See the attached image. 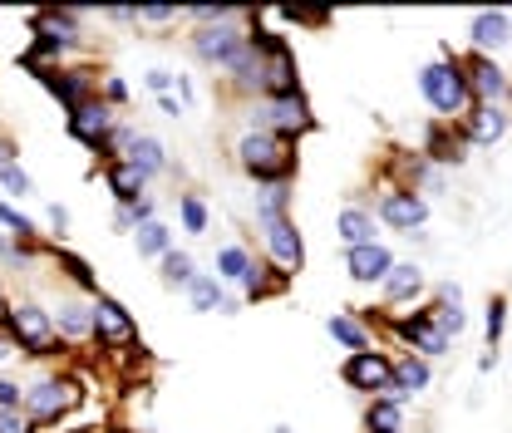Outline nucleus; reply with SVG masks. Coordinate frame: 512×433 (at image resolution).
<instances>
[{
  "instance_id": "a19ab883",
  "label": "nucleus",
  "mask_w": 512,
  "mask_h": 433,
  "mask_svg": "<svg viewBox=\"0 0 512 433\" xmlns=\"http://www.w3.org/2000/svg\"><path fill=\"white\" fill-rule=\"evenodd\" d=\"M99 99H104L109 109H124L128 104V84L119 79V74H104V79H99Z\"/></svg>"
},
{
  "instance_id": "72a5a7b5",
  "label": "nucleus",
  "mask_w": 512,
  "mask_h": 433,
  "mask_svg": "<svg viewBox=\"0 0 512 433\" xmlns=\"http://www.w3.org/2000/svg\"><path fill=\"white\" fill-rule=\"evenodd\" d=\"M178 222H183V232H192V237H202L212 227V212H207L202 192H178Z\"/></svg>"
},
{
  "instance_id": "4be33fe9",
  "label": "nucleus",
  "mask_w": 512,
  "mask_h": 433,
  "mask_svg": "<svg viewBox=\"0 0 512 433\" xmlns=\"http://www.w3.org/2000/svg\"><path fill=\"white\" fill-rule=\"evenodd\" d=\"M424 286H429V281H424V266H419V261H394V271L384 276V286H380L384 310L394 315L399 306H409V301H414Z\"/></svg>"
},
{
  "instance_id": "f257e3e1",
  "label": "nucleus",
  "mask_w": 512,
  "mask_h": 433,
  "mask_svg": "<svg viewBox=\"0 0 512 433\" xmlns=\"http://www.w3.org/2000/svg\"><path fill=\"white\" fill-rule=\"evenodd\" d=\"M419 94L434 109V124H463V114L473 109L468 84H463V64L453 50H444L439 60H429L419 69Z\"/></svg>"
},
{
  "instance_id": "8fccbe9b",
  "label": "nucleus",
  "mask_w": 512,
  "mask_h": 433,
  "mask_svg": "<svg viewBox=\"0 0 512 433\" xmlns=\"http://www.w3.org/2000/svg\"><path fill=\"white\" fill-rule=\"evenodd\" d=\"M109 227H114V232H128V237H133V212H128V207H114Z\"/></svg>"
},
{
  "instance_id": "58836bf2",
  "label": "nucleus",
  "mask_w": 512,
  "mask_h": 433,
  "mask_svg": "<svg viewBox=\"0 0 512 433\" xmlns=\"http://www.w3.org/2000/svg\"><path fill=\"white\" fill-rule=\"evenodd\" d=\"M173 84H178V69H168V64H153V69L143 74V89H148L153 99H163V94H173Z\"/></svg>"
},
{
  "instance_id": "6e6d98bb",
  "label": "nucleus",
  "mask_w": 512,
  "mask_h": 433,
  "mask_svg": "<svg viewBox=\"0 0 512 433\" xmlns=\"http://www.w3.org/2000/svg\"><path fill=\"white\" fill-rule=\"evenodd\" d=\"M69 433H109V429H99V424H89V429H69Z\"/></svg>"
},
{
  "instance_id": "4c0bfd02",
  "label": "nucleus",
  "mask_w": 512,
  "mask_h": 433,
  "mask_svg": "<svg viewBox=\"0 0 512 433\" xmlns=\"http://www.w3.org/2000/svg\"><path fill=\"white\" fill-rule=\"evenodd\" d=\"M133 20L138 25H153V30H168L183 20V5H133Z\"/></svg>"
},
{
  "instance_id": "c03bdc74",
  "label": "nucleus",
  "mask_w": 512,
  "mask_h": 433,
  "mask_svg": "<svg viewBox=\"0 0 512 433\" xmlns=\"http://www.w3.org/2000/svg\"><path fill=\"white\" fill-rule=\"evenodd\" d=\"M45 222H50L55 237H69V207H64V202H50V207H45Z\"/></svg>"
},
{
  "instance_id": "f3484780",
  "label": "nucleus",
  "mask_w": 512,
  "mask_h": 433,
  "mask_svg": "<svg viewBox=\"0 0 512 433\" xmlns=\"http://www.w3.org/2000/svg\"><path fill=\"white\" fill-rule=\"evenodd\" d=\"M55 315V330H60V345H94V296H64Z\"/></svg>"
},
{
  "instance_id": "09e8293b",
  "label": "nucleus",
  "mask_w": 512,
  "mask_h": 433,
  "mask_svg": "<svg viewBox=\"0 0 512 433\" xmlns=\"http://www.w3.org/2000/svg\"><path fill=\"white\" fill-rule=\"evenodd\" d=\"M158 114H163V119H183L188 109H183V104H178L173 94H163V99H158Z\"/></svg>"
},
{
  "instance_id": "bf43d9fd",
  "label": "nucleus",
  "mask_w": 512,
  "mask_h": 433,
  "mask_svg": "<svg viewBox=\"0 0 512 433\" xmlns=\"http://www.w3.org/2000/svg\"><path fill=\"white\" fill-rule=\"evenodd\" d=\"M508 20H512V10H508Z\"/></svg>"
},
{
  "instance_id": "cd10ccee",
  "label": "nucleus",
  "mask_w": 512,
  "mask_h": 433,
  "mask_svg": "<svg viewBox=\"0 0 512 433\" xmlns=\"http://www.w3.org/2000/svg\"><path fill=\"white\" fill-rule=\"evenodd\" d=\"M173 247H178V242H173V227H168L163 217H153V222L133 227V251H138L143 261H163Z\"/></svg>"
},
{
  "instance_id": "6ab92c4d",
  "label": "nucleus",
  "mask_w": 512,
  "mask_h": 433,
  "mask_svg": "<svg viewBox=\"0 0 512 433\" xmlns=\"http://www.w3.org/2000/svg\"><path fill=\"white\" fill-rule=\"evenodd\" d=\"M124 163H128V168H138V173L148 178V187L158 183V178H168V173H173V158H168V143H163L158 133H133V143H128Z\"/></svg>"
},
{
  "instance_id": "49530a36",
  "label": "nucleus",
  "mask_w": 512,
  "mask_h": 433,
  "mask_svg": "<svg viewBox=\"0 0 512 433\" xmlns=\"http://www.w3.org/2000/svg\"><path fill=\"white\" fill-rule=\"evenodd\" d=\"M128 212H133V227H143V222H153V217H158V202H153V192H148V197H138V202H133Z\"/></svg>"
},
{
  "instance_id": "e433bc0d",
  "label": "nucleus",
  "mask_w": 512,
  "mask_h": 433,
  "mask_svg": "<svg viewBox=\"0 0 512 433\" xmlns=\"http://www.w3.org/2000/svg\"><path fill=\"white\" fill-rule=\"evenodd\" d=\"M483 335H488V350L503 345V335H508V296H493L488 301V310H483Z\"/></svg>"
},
{
  "instance_id": "f704fd0d",
  "label": "nucleus",
  "mask_w": 512,
  "mask_h": 433,
  "mask_svg": "<svg viewBox=\"0 0 512 433\" xmlns=\"http://www.w3.org/2000/svg\"><path fill=\"white\" fill-rule=\"evenodd\" d=\"M0 232H5L10 242H40V227H35V217H25L15 202H0Z\"/></svg>"
},
{
  "instance_id": "c9c22d12",
  "label": "nucleus",
  "mask_w": 512,
  "mask_h": 433,
  "mask_svg": "<svg viewBox=\"0 0 512 433\" xmlns=\"http://www.w3.org/2000/svg\"><path fill=\"white\" fill-rule=\"evenodd\" d=\"M0 192H5V202H25V197H35V178L20 168V158L0 168Z\"/></svg>"
},
{
  "instance_id": "39448f33",
  "label": "nucleus",
  "mask_w": 512,
  "mask_h": 433,
  "mask_svg": "<svg viewBox=\"0 0 512 433\" xmlns=\"http://www.w3.org/2000/svg\"><path fill=\"white\" fill-rule=\"evenodd\" d=\"M0 330L15 340L20 355H35V360H55V355H64L60 330H55V315L40 306V301H30V296H25V301H10Z\"/></svg>"
},
{
  "instance_id": "2f4dec72",
  "label": "nucleus",
  "mask_w": 512,
  "mask_h": 433,
  "mask_svg": "<svg viewBox=\"0 0 512 433\" xmlns=\"http://www.w3.org/2000/svg\"><path fill=\"white\" fill-rule=\"evenodd\" d=\"M291 197H296V183H261L256 187V222L261 217H291Z\"/></svg>"
},
{
  "instance_id": "864d4df0",
  "label": "nucleus",
  "mask_w": 512,
  "mask_h": 433,
  "mask_svg": "<svg viewBox=\"0 0 512 433\" xmlns=\"http://www.w3.org/2000/svg\"><path fill=\"white\" fill-rule=\"evenodd\" d=\"M478 370H483V374L498 370V350H483V355H478Z\"/></svg>"
},
{
  "instance_id": "9d476101",
  "label": "nucleus",
  "mask_w": 512,
  "mask_h": 433,
  "mask_svg": "<svg viewBox=\"0 0 512 433\" xmlns=\"http://www.w3.org/2000/svg\"><path fill=\"white\" fill-rule=\"evenodd\" d=\"M256 232H261V251H266V261H271L276 271L296 276V271L306 266V237H301L296 217H261Z\"/></svg>"
},
{
  "instance_id": "f03ea898",
  "label": "nucleus",
  "mask_w": 512,
  "mask_h": 433,
  "mask_svg": "<svg viewBox=\"0 0 512 433\" xmlns=\"http://www.w3.org/2000/svg\"><path fill=\"white\" fill-rule=\"evenodd\" d=\"M232 158H237V168H242L256 187L296 183V143H286V138H276V133H237Z\"/></svg>"
},
{
  "instance_id": "2eb2a0df",
  "label": "nucleus",
  "mask_w": 512,
  "mask_h": 433,
  "mask_svg": "<svg viewBox=\"0 0 512 433\" xmlns=\"http://www.w3.org/2000/svg\"><path fill=\"white\" fill-rule=\"evenodd\" d=\"M512 128V109H498V104H473L468 114H463V124H458V133H463V143L468 148H493V143H503Z\"/></svg>"
},
{
  "instance_id": "c85d7f7f",
  "label": "nucleus",
  "mask_w": 512,
  "mask_h": 433,
  "mask_svg": "<svg viewBox=\"0 0 512 433\" xmlns=\"http://www.w3.org/2000/svg\"><path fill=\"white\" fill-rule=\"evenodd\" d=\"M192 276H197V256H192L188 247H173L158 261V281H163L168 291H188Z\"/></svg>"
},
{
  "instance_id": "ddd939ff",
  "label": "nucleus",
  "mask_w": 512,
  "mask_h": 433,
  "mask_svg": "<svg viewBox=\"0 0 512 433\" xmlns=\"http://www.w3.org/2000/svg\"><path fill=\"white\" fill-rule=\"evenodd\" d=\"M35 79L50 89V99L60 104L64 114H74L79 104H89L94 94H99V79H94V69H84V64H60V69H35Z\"/></svg>"
},
{
  "instance_id": "1a4fd4ad",
  "label": "nucleus",
  "mask_w": 512,
  "mask_h": 433,
  "mask_svg": "<svg viewBox=\"0 0 512 433\" xmlns=\"http://www.w3.org/2000/svg\"><path fill=\"white\" fill-rule=\"evenodd\" d=\"M375 222L399 232V237H419L429 227V197H419L414 187H384V197L370 207Z\"/></svg>"
},
{
  "instance_id": "de8ad7c7",
  "label": "nucleus",
  "mask_w": 512,
  "mask_h": 433,
  "mask_svg": "<svg viewBox=\"0 0 512 433\" xmlns=\"http://www.w3.org/2000/svg\"><path fill=\"white\" fill-rule=\"evenodd\" d=\"M104 20H109V25H138V20H133V5H109Z\"/></svg>"
},
{
  "instance_id": "13d9d810",
  "label": "nucleus",
  "mask_w": 512,
  "mask_h": 433,
  "mask_svg": "<svg viewBox=\"0 0 512 433\" xmlns=\"http://www.w3.org/2000/svg\"><path fill=\"white\" fill-rule=\"evenodd\" d=\"M109 433H133V429H109Z\"/></svg>"
},
{
  "instance_id": "ea45409f",
  "label": "nucleus",
  "mask_w": 512,
  "mask_h": 433,
  "mask_svg": "<svg viewBox=\"0 0 512 433\" xmlns=\"http://www.w3.org/2000/svg\"><path fill=\"white\" fill-rule=\"evenodd\" d=\"M429 315H434V325L444 330L448 340H458V335L468 330V315H463V310H453V306H429Z\"/></svg>"
},
{
  "instance_id": "423d86ee",
  "label": "nucleus",
  "mask_w": 512,
  "mask_h": 433,
  "mask_svg": "<svg viewBox=\"0 0 512 433\" xmlns=\"http://www.w3.org/2000/svg\"><path fill=\"white\" fill-rule=\"evenodd\" d=\"M389 325H394V335H399V345L409 350V355H419V360H444L448 350H453V340H448L444 330L434 325V315H429V306L424 310H394L389 315Z\"/></svg>"
},
{
  "instance_id": "9b49d317",
  "label": "nucleus",
  "mask_w": 512,
  "mask_h": 433,
  "mask_svg": "<svg viewBox=\"0 0 512 433\" xmlns=\"http://www.w3.org/2000/svg\"><path fill=\"white\" fill-rule=\"evenodd\" d=\"M94 345L104 355H124V350H138V320L128 315L124 301L114 296H94Z\"/></svg>"
},
{
  "instance_id": "20e7f679",
  "label": "nucleus",
  "mask_w": 512,
  "mask_h": 433,
  "mask_svg": "<svg viewBox=\"0 0 512 433\" xmlns=\"http://www.w3.org/2000/svg\"><path fill=\"white\" fill-rule=\"evenodd\" d=\"M311 128H316V114H311L306 89H301V94L256 99V104H247V114H242V133H276V138H286V143H301Z\"/></svg>"
},
{
  "instance_id": "a18cd8bd",
  "label": "nucleus",
  "mask_w": 512,
  "mask_h": 433,
  "mask_svg": "<svg viewBox=\"0 0 512 433\" xmlns=\"http://www.w3.org/2000/svg\"><path fill=\"white\" fill-rule=\"evenodd\" d=\"M434 306H453V310H463V286H458V281H444V286L434 291Z\"/></svg>"
},
{
  "instance_id": "7c9ffc66",
  "label": "nucleus",
  "mask_w": 512,
  "mask_h": 433,
  "mask_svg": "<svg viewBox=\"0 0 512 433\" xmlns=\"http://www.w3.org/2000/svg\"><path fill=\"white\" fill-rule=\"evenodd\" d=\"M217 271V281L222 286H242V276H247V266H252V251L242 247V242H227V247H217V261H212Z\"/></svg>"
},
{
  "instance_id": "bb28decb",
  "label": "nucleus",
  "mask_w": 512,
  "mask_h": 433,
  "mask_svg": "<svg viewBox=\"0 0 512 433\" xmlns=\"http://www.w3.org/2000/svg\"><path fill=\"white\" fill-rule=\"evenodd\" d=\"M104 187L114 192V207H133L138 197H148V178L128 163H109L104 168Z\"/></svg>"
},
{
  "instance_id": "f8f14e48",
  "label": "nucleus",
  "mask_w": 512,
  "mask_h": 433,
  "mask_svg": "<svg viewBox=\"0 0 512 433\" xmlns=\"http://www.w3.org/2000/svg\"><path fill=\"white\" fill-rule=\"evenodd\" d=\"M242 40H247V15H237V20H217V25H192L188 50H192V60L197 64L217 69V64L227 60Z\"/></svg>"
},
{
  "instance_id": "603ef678",
  "label": "nucleus",
  "mask_w": 512,
  "mask_h": 433,
  "mask_svg": "<svg viewBox=\"0 0 512 433\" xmlns=\"http://www.w3.org/2000/svg\"><path fill=\"white\" fill-rule=\"evenodd\" d=\"M15 355H20V350H15V340H10V335L0 330V370H5V365H10Z\"/></svg>"
},
{
  "instance_id": "0eeeda50",
  "label": "nucleus",
  "mask_w": 512,
  "mask_h": 433,
  "mask_svg": "<svg viewBox=\"0 0 512 433\" xmlns=\"http://www.w3.org/2000/svg\"><path fill=\"white\" fill-rule=\"evenodd\" d=\"M463 64V84H468V99L473 104H498V109H512V74L493 55H458Z\"/></svg>"
},
{
  "instance_id": "79ce46f5",
  "label": "nucleus",
  "mask_w": 512,
  "mask_h": 433,
  "mask_svg": "<svg viewBox=\"0 0 512 433\" xmlns=\"http://www.w3.org/2000/svg\"><path fill=\"white\" fill-rule=\"evenodd\" d=\"M0 433H40L25 409H0Z\"/></svg>"
},
{
  "instance_id": "3c124183",
  "label": "nucleus",
  "mask_w": 512,
  "mask_h": 433,
  "mask_svg": "<svg viewBox=\"0 0 512 433\" xmlns=\"http://www.w3.org/2000/svg\"><path fill=\"white\" fill-rule=\"evenodd\" d=\"M5 163H15V138L0 128V168H5Z\"/></svg>"
},
{
  "instance_id": "4d7b16f0",
  "label": "nucleus",
  "mask_w": 512,
  "mask_h": 433,
  "mask_svg": "<svg viewBox=\"0 0 512 433\" xmlns=\"http://www.w3.org/2000/svg\"><path fill=\"white\" fill-rule=\"evenodd\" d=\"M271 433H291V424H276V429H271Z\"/></svg>"
},
{
  "instance_id": "aec40b11",
  "label": "nucleus",
  "mask_w": 512,
  "mask_h": 433,
  "mask_svg": "<svg viewBox=\"0 0 512 433\" xmlns=\"http://www.w3.org/2000/svg\"><path fill=\"white\" fill-rule=\"evenodd\" d=\"M419 158H429L434 168H463L468 163V143H463V133L458 124H434L424 133V143H419Z\"/></svg>"
},
{
  "instance_id": "37998d69",
  "label": "nucleus",
  "mask_w": 512,
  "mask_h": 433,
  "mask_svg": "<svg viewBox=\"0 0 512 433\" xmlns=\"http://www.w3.org/2000/svg\"><path fill=\"white\" fill-rule=\"evenodd\" d=\"M20 404H25V384L0 374V409H20Z\"/></svg>"
},
{
  "instance_id": "412c9836",
  "label": "nucleus",
  "mask_w": 512,
  "mask_h": 433,
  "mask_svg": "<svg viewBox=\"0 0 512 433\" xmlns=\"http://www.w3.org/2000/svg\"><path fill=\"white\" fill-rule=\"evenodd\" d=\"M335 237H340V247H370V242H380V222H375V212L365 207V202H345L340 212H335Z\"/></svg>"
},
{
  "instance_id": "5fc2aeb1",
  "label": "nucleus",
  "mask_w": 512,
  "mask_h": 433,
  "mask_svg": "<svg viewBox=\"0 0 512 433\" xmlns=\"http://www.w3.org/2000/svg\"><path fill=\"white\" fill-rule=\"evenodd\" d=\"M5 310H10V296H5V286H0V325H5Z\"/></svg>"
},
{
  "instance_id": "a878e982",
  "label": "nucleus",
  "mask_w": 512,
  "mask_h": 433,
  "mask_svg": "<svg viewBox=\"0 0 512 433\" xmlns=\"http://www.w3.org/2000/svg\"><path fill=\"white\" fill-rule=\"evenodd\" d=\"M50 261H55V271H60L79 296H99V276H94V266H89L79 251H69V247L55 242V247H50Z\"/></svg>"
},
{
  "instance_id": "393cba45",
  "label": "nucleus",
  "mask_w": 512,
  "mask_h": 433,
  "mask_svg": "<svg viewBox=\"0 0 512 433\" xmlns=\"http://www.w3.org/2000/svg\"><path fill=\"white\" fill-rule=\"evenodd\" d=\"M325 335L345 350V355H360V350H375V330L355 315V310H335L330 320H325Z\"/></svg>"
},
{
  "instance_id": "4468645a",
  "label": "nucleus",
  "mask_w": 512,
  "mask_h": 433,
  "mask_svg": "<svg viewBox=\"0 0 512 433\" xmlns=\"http://www.w3.org/2000/svg\"><path fill=\"white\" fill-rule=\"evenodd\" d=\"M119 124V109H109L99 94L89 99V104H79L74 114H64V128H69V138L79 143V148H89V153H99V143L114 133Z\"/></svg>"
},
{
  "instance_id": "b1692460",
  "label": "nucleus",
  "mask_w": 512,
  "mask_h": 433,
  "mask_svg": "<svg viewBox=\"0 0 512 433\" xmlns=\"http://www.w3.org/2000/svg\"><path fill=\"white\" fill-rule=\"evenodd\" d=\"M286 286H291L286 271H276L266 256H252V266H247L237 291H242V301H276V296H286Z\"/></svg>"
},
{
  "instance_id": "dca6fc26",
  "label": "nucleus",
  "mask_w": 512,
  "mask_h": 433,
  "mask_svg": "<svg viewBox=\"0 0 512 433\" xmlns=\"http://www.w3.org/2000/svg\"><path fill=\"white\" fill-rule=\"evenodd\" d=\"M468 45H473V55H503L512 45V20L508 10H473V20H468Z\"/></svg>"
},
{
  "instance_id": "473e14b6",
  "label": "nucleus",
  "mask_w": 512,
  "mask_h": 433,
  "mask_svg": "<svg viewBox=\"0 0 512 433\" xmlns=\"http://www.w3.org/2000/svg\"><path fill=\"white\" fill-rule=\"evenodd\" d=\"M360 424H365V433H404V404H394V399H370Z\"/></svg>"
},
{
  "instance_id": "5701e85b",
  "label": "nucleus",
  "mask_w": 512,
  "mask_h": 433,
  "mask_svg": "<svg viewBox=\"0 0 512 433\" xmlns=\"http://www.w3.org/2000/svg\"><path fill=\"white\" fill-rule=\"evenodd\" d=\"M429 384H434V365L429 360H419V355H394V404H409V399H419V394H429Z\"/></svg>"
},
{
  "instance_id": "c756f323",
  "label": "nucleus",
  "mask_w": 512,
  "mask_h": 433,
  "mask_svg": "<svg viewBox=\"0 0 512 433\" xmlns=\"http://www.w3.org/2000/svg\"><path fill=\"white\" fill-rule=\"evenodd\" d=\"M183 296H188V306L197 310V315H217V310H222V301H227V286H222L212 271H197Z\"/></svg>"
},
{
  "instance_id": "7ed1b4c3",
  "label": "nucleus",
  "mask_w": 512,
  "mask_h": 433,
  "mask_svg": "<svg viewBox=\"0 0 512 433\" xmlns=\"http://www.w3.org/2000/svg\"><path fill=\"white\" fill-rule=\"evenodd\" d=\"M84 404V384H79V374H35L30 384H25V414L35 419V429H55V424H64V419H74V409Z\"/></svg>"
},
{
  "instance_id": "6e6552de",
  "label": "nucleus",
  "mask_w": 512,
  "mask_h": 433,
  "mask_svg": "<svg viewBox=\"0 0 512 433\" xmlns=\"http://www.w3.org/2000/svg\"><path fill=\"white\" fill-rule=\"evenodd\" d=\"M340 379L355 394H365V399H394V355H384V350L345 355L340 360Z\"/></svg>"
},
{
  "instance_id": "a211bd4d",
  "label": "nucleus",
  "mask_w": 512,
  "mask_h": 433,
  "mask_svg": "<svg viewBox=\"0 0 512 433\" xmlns=\"http://www.w3.org/2000/svg\"><path fill=\"white\" fill-rule=\"evenodd\" d=\"M394 251L384 247V242H370V247H350L345 251V276L355 281V286H384V276L394 271Z\"/></svg>"
}]
</instances>
